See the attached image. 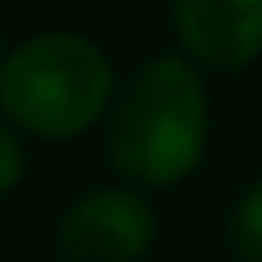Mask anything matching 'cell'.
Masks as SVG:
<instances>
[{
  "label": "cell",
  "instance_id": "obj_1",
  "mask_svg": "<svg viewBox=\"0 0 262 262\" xmlns=\"http://www.w3.org/2000/svg\"><path fill=\"white\" fill-rule=\"evenodd\" d=\"M203 147H207V92L184 60L161 55L143 64L111 101L106 157L124 180L152 189L180 184L203 161Z\"/></svg>",
  "mask_w": 262,
  "mask_h": 262
},
{
  "label": "cell",
  "instance_id": "obj_2",
  "mask_svg": "<svg viewBox=\"0 0 262 262\" xmlns=\"http://www.w3.org/2000/svg\"><path fill=\"white\" fill-rule=\"evenodd\" d=\"M0 101L14 129L37 138H74L111 106V60L78 32H37L9 51Z\"/></svg>",
  "mask_w": 262,
  "mask_h": 262
},
{
  "label": "cell",
  "instance_id": "obj_3",
  "mask_svg": "<svg viewBox=\"0 0 262 262\" xmlns=\"http://www.w3.org/2000/svg\"><path fill=\"white\" fill-rule=\"evenodd\" d=\"M157 212L134 189H88L55 221L64 262H138L152 249Z\"/></svg>",
  "mask_w": 262,
  "mask_h": 262
},
{
  "label": "cell",
  "instance_id": "obj_4",
  "mask_svg": "<svg viewBox=\"0 0 262 262\" xmlns=\"http://www.w3.org/2000/svg\"><path fill=\"white\" fill-rule=\"evenodd\" d=\"M175 37L207 69H244L262 55V0H170Z\"/></svg>",
  "mask_w": 262,
  "mask_h": 262
},
{
  "label": "cell",
  "instance_id": "obj_5",
  "mask_svg": "<svg viewBox=\"0 0 262 262\" xmlns=\"http://www.w3.org/2000/svg\"><path fill=\"white\" fill-rule=\"evenodd\" d=\"M230 249L239 262H262V180H253L230 212Z\"/></svg>",
  "mask_w": 262,
  "mask_h": 262
},
{
  "label": "cell",
  "instance_id": "obj_6",
  "mask_svg": "<svg viewBox=\"0 0 262 262\" xmlns=\"http://www.w3.org/2000/svg\"><path fill=\"white\" fill-rule=\"evenodd\" d=\"M18 180H23V147H18V129L5 124L0 129V184H5V193H14Z\"/></svg>",
  "mask_w": 262,
  "mask_h": 262
}]
</instances>
